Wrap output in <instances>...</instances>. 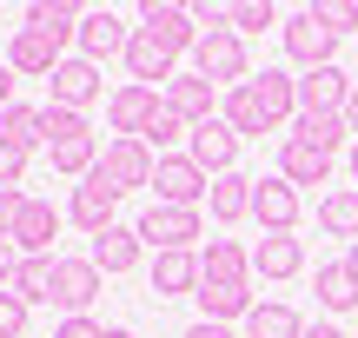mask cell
Returning <instances> with one entry per match:
<instances>
[{
  "label": "cell",
  "instance_id": "cell-1",
  "mask_svg": "<svg viewBox=\"0 0 358 338\" xmlns=\"http://www.w3.org/2000/svg\"><path fill=\"white\" fill-rule=\"evenodd\" d=\"M192 73L213 80V87H226V93L245 87V80H252V73H245V40L232 34V27H206L199 47H192Z\"/></svg>",
  "mask_w": 358,
  "mask_h": 338
},
{
  "label": "cell",
  "instance_id": "cell-2",
  "mask_svg": "<svg viewBox=\"0 0 358 338\" xmlns=\"http://www.w3.org/2000/svg\"><path fill=\"white\" fill-rule=\"evenodd\" d=\"M285 34V60L299 66V73H319V66H338V34L332 27H319V13H292V20L279 27Z\"/></svg>",
  "mask_w": 358,
  "mask_h": 338
},
{
  "label": "cell",
  "instance_id": "cell-3",
  "mask_svg": "<svg viewBox=\"0 0 358 338\" xmlns=\"http://www.w3.org/2000/svg\"><path fill=\"white\" fill-rule=\"evenodd\" d=\"M140 239L153 252H192L199 246V206H146L140 212Z\"/></svg>",
  "mask_w": 358,
  "mask_h": 338
},
{
  "label": "cell",
  "instance_id": "cell-4",
  "mask_svg": "<svg viewBox=\"0 0 358 338\" xmlns=\"http://www.w3.org/2000/svg\"><path fill=\"white\" fill-rule=\"evenodd\" d=\"M239 133L226 126V119H199V126H192V140H186V153H192V166L199 172H213V179H226V172H239Z\"/></svg>",
  "mask_w": 358,
  "mask_h": 338
},
{
  "label": "cell",
  "instance_id": "cell-5",
  "mask_svg": "<svg viewBox=\"0 0 358 338\" xmlns=\"http://www.w3.org/2000/svg\"><path fill=\"white\" fill-rule=\"evenodd\" d=\"M153 199L159 206H206V199H213V172L192 166V153H173V159H159V172H153Z\"/></svg>",
  "mask_w": 358,
  "mask_h": 338
},
{
  "label": "cell",
  "instance_id": "cell-6",
  "mask_svg": "<svg viewBox=\"0 0 358 338\" xmlns=\"http://www.w3.org/2000/svg\"><path fill=\"white\" fill-rule=\"evenodd\" d=\"M153 172H159V153L146 140H113V146H106V159H100V179L113 186V193L153 186Z\"/></svg>",
  "mask_w": 358,
  "mask_h": 338
},
{
  "label": "cell",
  "instance_id": "cell-7",
  "mask_svg": "<svg viewBox=\"0 0 358 338\" xmlns=\"http://www.w3.org/2000/svg\"><path fill=\"white\" fill-rule=\"evenodd\" d=\"M100 279L106 272L93 259H60L53 265V305H60L66 318H87V305L100 299Z\"/></svg>",
  "mask_w": 358,
  "mask_h": 338
},
{
  "label": "cell",
  "instance_id": "cell-8",
  "mask_svg": "<svg viewBox=\"0 0 358 338\" xmlns=\"http://www.w3.org/2000/svg\"><path fill=\"white\" fill-rule=\"evenodd\" d=\"M127 47H133V27L120 20L113 7H93L87 20H80V60H93V66H100V60H113V53L127 60Z\"/></svg>",
  "mask_w": 358,
  "mask_h": 338
},
{
  "label": "cell",
  "instance_id": "cell-9",
  "mask_svg": "<svg viewBox=\"0 0 358 338\" xmlns=\"http://www.w3.org/2000/svg\"><path fill=\"white\" fill-rule=\"evenodd\" d=\"M166 106V93H153V87H140V80H127V87L106 100V119H113V133L120 140H140L146 126H153V113Z\"/></svg>",
  "mask_w": 358,
  "mask_h": 338
},
{
  "label": "cell",
  "instance_id": "cell-10",
  "mask_svg": "<svg viewBox=\"0 0 358 338\" xmlns=\"http://www.w3.org/2000/svg\"><path fill=\"white\" fill-rule=\"evenodd\" d=\"M113 212H120V193L100 179V166H93V179H80V186H73V199H66V219H73V226H87V233L100 239L106 226H120Z\"/></svg>",
  "mask_w": 358,
  "mask_h": 338
},
{
  "label": "cell",
  "instance_id": "cell-11",
  "mask_svg": "<svg viewBox=\"0 0 358 338\" xmlns=\"http://www.w3.org/2000/svg\"><path fill=\"white\" fill-rule=\"evenodd\" d=\"M140 34H153L166 53H192V47H199V20H192V7H173V0H153V7L140 13Z\"/></svg>",
  "mask_w": 358,
  "mask_h": 338
},
{
  "label": "cell",
  "instance_id": "cell-12",
  "mask_svg": "<svg viewBox=\"0 0 358 338\" xmlns=\"http://www.w3.org/2000/svg\"><path fill=\"white\" fill-rule=\"evenodd\" d=\"M358 80H345L338 66H319V73H299V119H319V113H345Z\"/></svg>",
  "mask_w": 358,
  "mask_h": 338
},
{
  "label": "cell",
  "instance_id": "cell-13",
  "mask_svg": "<svg viewBox=\"0 0 358 338\" xmlns=\"http://www.w3.org/2000/svg\"><path fill=\"white\" fill-rule=\"evenodd\" d=\"M100 93H106L100 66H93V60H80V53H66V60H60V73H53V106H73V113H87Z\"/></svg>",
  "mask_w": 358,
  "mask_h": 338
},
{
  "label": "cell",
  "instance_id": "cell-14",
  "mask_svg": "<svg viewBox=\"0 0 358 338\" xmlns=\"http://www.w3.org/2000/svg\"><path fill=\"white\" fill-rule=\"evenodd\" d=\"M60 60H66V53L53 47L47 34H34V27H20V34L7 40V66L20 80H53V73H60Z\"/></svg>",
  "mask_w": 358,
  "mask_h": 338
},
{
  "label": "cell",
  "instance_id": "cell-15",
  "mask_svg": "<svg viewBox=\"0 0 358 338\" xmlns=\"http://www.w3.org/2000/svg\"><path fill=\"white\" fill-rule=\"evenodd\" d=\"M299 186L292 179H279V172H272V179H259V193H252V219L266 226V233H292L299 226Z\"/></svg>",
  "mask_w": 358,
  "mask_h": 338
},
{
  "label": "cell",
  "instance_id": "cell-16",
  "mask_svg": "<svg viewBox=\"0 0 358 338\" xmlns=\"http://www.w3.org/2000/svg\"><path fill=\"white\" fill-rule=\"evenodd\" d=\"M252 93H259V106H266V119H272V133H292V119H299V73H285V66H266V73H252Z\"/></svg>",
  "mask_w": 358,
  "mask_h": 338
},
{
  "label": "cell",
  "instance_id": "cell-17",
  "mask_svg": "<svg viewBox=\"0 0 358 338\" xmlns=\"http://www.w3.org/2000/svg\"><path fill=\"white\" fill-rule=\"evenodd\" d=\"M299 272H306V246L292 233H266L252 246V279H272L279 286V279H299Z\"/></svg>",
  "mask_w": 358,
  "mask_h": 338
},
{
  "label": "cell",
  "instance_id": "cell-18",
  "mask_svg": "<svg viewBox=\"0 0 358 338\" xmlns=\"http://www.w3.org/2000/svg\"><path fill=\"white\" fill-rule=\"evenodd\" d=\"M173 60H179V53H166V47H159L153 34H140V27H133V47H127V73L140 80V87L166 93L173 80H179V73H173Z\"/></svg>",
  "mask_w": 358,
  "mask_h": 338
},
{
  "label": "cell",
  "instance_id": "cell-19",
  "mask_svg": "<svg viewBox=\"0 0 358 338\" xmlns=\"http://www.w3.org/2000/svg\"><path fill=\"white\" fill-rule=\"evenodd\" d=\"M199 272H206V286H245V279H252V252H245L239 239H206L199 246Z\"/></svg>",
  "mask_w": 358,
  "mask_h": 338
},
{
  "label": "cell",
  "instance_id": "cell-20",
  "mask_svg": "<svg viewBox=\"0 0 358 338\" xmlns=\"http://www.w3.org/2000/svg\"><path fill=\"white\" fill-rule=\"evenodd\" d=\"M140 252H146L140 226H106V233L93 239V252H87V259L100 265L106 279H120V272H133V265H140Z\"/></svg>",
  "mask_w": 358,
  "mask_h": 338
},
{
  "label": "cell",
  "instance_id": "cell-21",
  "mask_svg": "<svg viewBox=\"0 0 358 338\" xmlns=\"http://www.w3.org/2000/svg\"><path fill=\"white\" fill-rule=\"evenodd\" d=\"M53 239H60V212H53L47 199H27L20 226H13V246H20L27 259H53Z\"/></svg>",
  "mask_w": 358,
  "mask_h": 338
},
{
  "label": "cell",
  "instance_id": "cell-22",
  "mask_svg": "<svg viewBox=\"0 0 358 338\" xmlns=\"http://www.w3.org/2000/svg\"><path fill=\"white\" fill-rule=\"evenodd\" d=\"M206 272H199V252H153V292L159 299H179V292H199Z\"/></svg>",
  "mask_w": 358,
  "mask_h": 338
},
{
  "label": "cell",
  "instance_id": "cell-23",
  "mask_svg": "<svg viewBox=\"0 0 358 338\" xmlns=\"http://www.w3.org/2000/svg\"><path fill=\"white\" fill-rule=\"evenodd\" d=\"M192 299H199V318H213V325H232V318H252L259 312V292L252 286H199Z\"/></svg>",
  "mask_w": 358,
  "mask_h": 338
},
{
  "label": "cell",
  "instance_id": "cell-24",
  "mask_svg": "<svg viewBox=\"0 0 358 338\" xmlns=\"http://www.w3.org/2000/svg\"><path fill=\"white\" fill-rule=\"evenodd\" d=\"M219 119H226L239 140H266V133H272V119H266V106H259L252 80H245V87H232L226 100H219Z\"/></svg>",
  "mask_w": 358,
  "mask_h": 338
},
{
  "label": "cell",
  "instance_id": "cell-25",
  "mask_svg": "<svg viewBox=\"0 0 358 338\" xmlns=\"http://www.w3.org/2000/svg\"><path fill=\"white\" fill-rule=\"evenodd\" d=\"M252 193H259V179H245V172H226V179H213V219L219 226H239V219H252Z\"/></svg>",
  "mask_w": 358,
  "mask_h": 338
},
{
  "label": "cell",
  "instance_id": "cell-26",
  "mask_svg": "<svg viewBox=\"0 0 358 338\" xmlns=\"http://www.w3.org/2000/svg\"><path fill=\"white\" fill-rule=\"evenodd\" d=\"M80 20H87V13H80V7H66V0H34V7H27V27H34V34H47L53 47L80 40Z\"/></svg>",
  "mask_w": 358,
  "mask_h": 338
},
{
  "label": "cell",
  "instance_id": "cell-27",
  "mask_svg": "<svg viewBox=\"0 0 358 338\" xmlns=\"http://www.w3.org/2000/svg\"><path fill=\"white\" fill-rule=\"evenodd\" d=\"M285 140H299V146H312V153L332 159L338 146H352V126H345V113H319V119H292Z\"/></svg>",
  "mask_w": 358,
  "mask_h": 338
},
{
  "label": "cell",
  "instance_id": "cell-28",
  "mask_svg": "<svg viewBox=\"0 0 358 338\" xmlns=\"http://www.w3.org/2000/svg\"><path fill=\"white\" fill-rule=\"evenodd\" d=\"M166 106L179 119H186V126H199V119H213L219 106H213V80H199V73H179L173 87H166Z\"/></svg>",
  "mask_w": 358,
  "mask_h": 338
},
{
  "label": "cell",
  "instance_id": "cell-29",
  "mask_svg": "<svg viewBox=\"0 0 358 338\" xmlns=\"http://www.w3.org/2000/svg\"><path fill=\"white\" fill-rule=\"evenodd\" d=\"M279 179H292V186H325V179H332V159L312 153V146H299V140H285V146H279Z\"/></svg>",
  "mask_w": 358,
  "mask_h": 338
},
{
  "label": "cell",
  "instance_id": "cell-30",
  "mask_svg": "<svg viewBox=\"0 0 358 338\" xmlns=\"http://www.w3.org/2000/svg\"><path fill=\"white\" fill-rule=\"evenodd\" d=\"M0 140H7V146H20V153L47 146V113H40V106H20V100H13L7 113H0Z\"/></svg>",
  "mask_w": 358,
  "mask_h": 338
},
{
  "label": "cell",
  "instance_id": "cell-31",
  "mask_svg": "<svg viewBox=\"0 0 358 338\" xmlns=\"http://www.w3.org/2000/svg\"><path fill=\"white\" fill-rule=\"evenodd\" d=\"M319 226L332 239H352V246H358V186H338V193L319 199Z\"/></svg>",
  "mask_w": 358,
  "mask_h": 338
},
{
  "label": "cell",
  "instance_id": "cell-32",
  "mask_svg": "<svg viewBox=\"0 0 358 338\" xmlns=\"http://www.w3.org/2000/svg\"><path fill=\"white\" fill-rule=\"evenodd\" d=\"M245 338H306V318H299L292 305H266L259 299V312L245 318Z\"/></svg>",
  "mask_w": 358,
  "mask_h": 338
},
{
  "label": "cell",
  "instance_id": "cell-33",
  "mask_svg": "<svg viewBox=\"0 0 358 338\" xmlns=\"http://www.w3.org/2000/svg\"><path fill=\"white\" fill-rule=\"evenodd\" d=\"M100 140H66V146H53V172H66V179H93V166H100Z\"/></svg>",
  "mask_w": 358,
  "mask_h": 338
},
{
  "label": "cell",
  "instance_id": "cell-34",
  "mask_svg": "<svg viewBox=\"0 0 358 338\" xmlns=\"http://www.w3.org/2000/svg\"><path fill=\"white\" fill-rule=\"evenodd\" d=\"M319 305H325V312H352V305H358V279L345 272V259L319 265Z\"/></svg>",
  "mask_w": 358,
  "mask_h": 338
},
{
  "label": "cell",
  "instance_id": "cell-35",
  "mask_svg": "<svg viewBox=\"0 0 358 338\" xmlns=\"http://www.w3.org/2000/svg\"><path fill=\"white\" fill-rule=\"evenodd\" d=\"M53 265H60V259H27L20 279H13V299H27V305H53Z\"/></svg>",
  "mask_w": 358,
  "mask_h": 338
},
{
  "label": "cell",
  "instance_id": "cell-36",
  "mask_svg": "<svg viewBox=\"0 0 358 338\" xmlns=\"http://www.w3.org/2000/svg\"><path fill=\"white\" fill-rule=\"evenodd\" d=\"M140 140L153 146L159 159H173V146H179V140H192V126H186V119H179V113H173V106H159V113H153V126H146Z\"/></svg>",
  "mask_w": 358,
  "mask_h": 338
},
{
  "label": "cell",
  "instance_id": "cell-37",
  "mask_svg": "<svg viewBox=\"0 0 358 338\" xmlns=\"http://www.w3.org/2000/svg\"><path fill=\"white\" fill-rule=\"evenodd\" d=\"M226 27L232 34H266V27H279V7H272V0H232V13H226Z\"/></svg>",
  "mask_w": 358,
  "mask_h": 338
},
{
  "label": "cell",
  "instance_id": "cell-38",
  "mask_svg": "<svg viewBox=\"0 0 358 338\" xmlns=\"http://www.w3.org/2000/svg\"><path fill=\"white\" fill-rule=\"evenodd\" d=\"M40 113H47V146H66V140H87V133H93L87 113H73V106H53V100H47Z\"/></svg>",
  "mask_w": 358,
  "mask_h": 338
},
{
  "label": "cell",
  "instance_id": "cell-39",
  "mask_svg": "<svg viewBox=\"0 0 358 338\" xmlns=\"http://www.w3.org/2000/svg\"><path fill=\"white\" fill-rule=\"evenodd\" d=\"M312 13H319V27H332L338 40L358 27V0H312Z\"/></svg>",
  "mask_w": 358,
  "mask_h": 338
},
{
  "label": "cell",
  "instance_id": "cell-40",
  "mask_svg": "<svg viewBox=\"0 0 358 338\" xmlns=\"http://www.w3.org/2000/svg\"><path fill=\"white\" fill-rule=\"evenodd\" d=\"M27 312H34L27 299H13V292H0V338H27Z\"/></svg>",
  "mask_w": 358,
  "mask_h": 338
},
{
  "label": "cell",
  "instance_id": "cell-41",
  "mask_svg": "<svg viewBox=\"0 0 358 338\" xmlns=\"http://www.w3.org/2000/svg\"><path fill=\"white\" fill-rule=\"evenodd\" d=\"M20 212H27V193H20V186H0V239H13Z\"/></svg>",
  "mask_w": 358,
  "mask_h": 338
},
{
  "label": "cell",
  "instance_id": "cell-42",
  "mask_svg": "<svg viewBox=\"0 0 358 338\" xmlns=\"http://www.w3.org/2000/svg\"><path fill=\"white\" fill-rule=\"evenodd\" d=\"M20 179H27V153L0 140V186H20Z\"/></svg>",
  "mask_w": 358,
  "mask_h": 338
},
{
  "label": "cell",
  "instance_id": "cell-43",
  "mask_svg": "<svg viewBox=\"0 0 358 338\" xmlns=\"http://www.w3.org/2000/svg\"><path fill=\"white\" fill-rule=\"evenodd\" d=\"M20 265H27V252L13 246V239H0V292H13V279H20Z\"/></svg>",
  "mask_w": 358,
  "mask_h": 338
},
{
  "label": "cell",
  "instance_id": "cell-44",
  "mask_svg": "<svg viewBox=\"0 0 358 338\" xmlns=\"http://www.w3.org/2000/svg\"><path fill=\"white\" fill-rule=\"evenodd\" d=\"M53 338H106V325H93V318H60Z\"/></svg>",
  "mask_w": 358,
  "mask_h": 338
},
{
  "label": "cell",
  "instance_id": "cell-45",
  "mask_svg": "<svg viewBox=\"0 0 358 338\" xmlns=\"http://www.w3.org/2000/svg\"><path fill=\"white\" fill-rule=\"evenodd\" d=\"M13 87H20V73H13V66L0 60V113H7V106H13Z\"/></svg>",
  "mask_w": 358,
  "mask_h": 338
},
{
  "label": "cell",
  "instance_id": "cell-46",
  "mask_svg": "<svg viewBox=\"0 0 358 338\" xmlns=\"http://www.w3.org/2000/svg\"><path fill=\"white\" fill-rule=\"evenodd\" d=\"M186 338H232V325H213V318H199V325H192Z\"/></svg>",
  "mask_w": 358,
  "mask_h": 338
},
{
  "label": "cell",
  "instance_id": "cell-47",
  "mask_svg": "<svg viewBox=\"0 0 358 338\" xmlns=\"http://www.w3.org/2000/svg\"><path fill=\"white\" fill-rule=\"evenodd\" d=\"M306 338H345V332H338L332 318H319V325H306Z\"/></svg>",
  "mask_w": 358,
  "mask_h": 338
},
{
  "label": "cell",
  "instance_id": "cell-48",
  "mask_svg": "<svg viewBox=\"0 0 358 338\" xmlns=\"http://www.w3.org/2000/svg\"><path fill=\"white\" fill-rule=\"evenodd\" d=\"M345 126H352V140H358V87H352V100H345Z\"/></svg>",
  "mask_w": 358,
  "mask_h": 338
},
{
  "label": "cell",
  "instance_id": "cell-49",
  "mask_svg": "<svg viewBox=\"0 0 358 338\" xmlns=\"http://www.w3.org/2000/svg\"><path fill=\"white\" fill-rule=\"evenodd\" d=\"M345 272H352V279H358V246H345Z\"/></svg>",
  "mask_w": 358,
  "mask_h": 338
},
{
  "label": "cell",
  "instance_id": "cell-50",
  "mask_svg": "<svg viewBox=\"0 0 358 338\" xmlns=\"http://www.w3.org/2000/svg\"><path fill=\"white\" fill-rule=\"evenodd\" d=\"M106 338H133V332H127V325H106Z\"/></svg>",
  "mask_w": 358,
  "mask_h": 338
},
{
  "label": "cell",
  "instance_id": "cell-51",
  "mask_svg": "<svg viewBox=\"0 0 358 338\" xmlns=\"http://www.w3.org/2000/svg\"><path fill=\"white\" fill-rule=\"evenodd\" d=\"M352 179H358V140H352Z\"/></svg>",
  "mask_w": 358,
  "mask_h": 338
}]
</instances>
